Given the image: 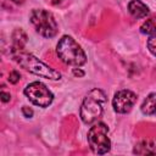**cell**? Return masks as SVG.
Returning <instances> with one entry per match:
<instances>
[{
    "mask_svg": "<svg viewBox=\"0 0 156 156\" xmlns=\"http://www.w3.org/2000/svg\"><path fill=\"white\" fill-rule=\"evenodd\" d=\"M128 11L134 18H144L150 13L149 7L141 0H132L128 4Z\"/></svg>",
    "mask_w": 156,
    "mask_h": 156,
    "instance_id": "obj_8",
    "label": "cell"
},
{
    "mask_svg": "<svg viewBox=\"0 0 156 156\" xmlns=\"http://www.w3.org/2000/svg\"><path fill=\"white\" fill-rule=\"evenodd\" d=\"M56 54L58 58L68 66L79 67L87 62V55L84 50L69 35H63L58 40L56 45Z\"/></svg>",
    "mask_w": 156,
    "mask_h": 156,
    "instance_id": "obj_2",
    "label": "cell"
},
{
    "mask_svg": "<svg viewBox=\"0 0 156 156\" xmlns=\"http://www.w3.org/2000/svg\"><path fill=\"white\" fill-rule=\"evenodd\" d=\"M63 0H51V2L54 4V5H56V4H60V2H62Z\"/></svg>",
    "mask_w": 156,
    "mask_h": 156,
    "instance_id": "obj_18",
    "label": "cell"
},
{
    "mask_svg": "<svg viewBox=\"0 0 156 156\" xmlns=\"http://www.w3.org/2000/svg\"><path fill=\"white\" fill-rule=\"evenodd\" d=\"M35 32L44 38H52L57 34V23L54 15L44 9H35L29 16Z\"/></svg>",
    "mask_w": 156,
    "mask_h": 156,
    "instance_id": "obj_4",
    "label": "cell"
},
{
    "mask_svg": "<svg viewBox=\"0 0 156 156\" xmlns=\"http://www.w3.org/2000/svg\"><path fill=\"white\" fill-rule=\"evenodd\" d=\"M10 54H11L12 60L17 65H20L22 68H24L26 71H29L30 73H33L38 77L51 79V80L61 79V73L58 71L51 68L49 65L44 63L38 57H35L34 55L24 51L23 49L11 48Z\"/></svg>",
    "mask_w": 156,
    "mask_h": 156,
    "instance_id": "obj_1",
    "label": "cell"
},
{
    "mask_svg": "<svg viewBox=\"0 0 156 156\" xmlns=\"http://www.w3.org/2000/svg\"><path fill=\"white\" fill-rule=\"evenodd\" d=\"M141 112L146 116H156V93H151L141 104Z\"/></svg>",
    "mask_w": 156,
    "mask_h": 156,
    "instance_id": "obj_10",
    "label": "cell"
},
{
    "mask_svg": "<svg viewBox=\"0 0 156 156\" xmlns=\"http://www.w3.org/2000/svg\"><path fill=\"white\" fill-rule=\"evenodd\" d=\"M22 113H23L24 117L30 118V117L33 116V110H32L30 107H28V106H23V107H22Z\"/></svg>",
    "mask_w": 156,
    "mask_h": 156,
    "instance_id": "obj_15",
    "label": "cell"
},
{
    "mask_svg": "<svg viewBox=\"0 0 156 156\" xmlns=\"http://www.w3.org/2000/svg\"><path fill=\"white\" fill-rule=\"evenodd\" d=\"M140 32L143 34L149 35V37L156 35V17H151V18L146 20L140 26Z\"/></svg>",
    "mask_w": 156,
    "mask_h": 156,
    "instance_id": "obj_12",
    "label": "cell"
},
{
    "mask_svg": "<svg viewBox=\"0 0 156 156\" xmlns=\"http://www.w3.org/2000/svg\"><path fill=\"white\" fill-rule=\"evenodd\" d=\"M73 74H74L76 77H83V76H84V72H83L80 68H78V69L74 68V69H73Z\"/></svg>",
    "mask_w": 156,
    "mask_h": 156,
    "instance_id": "obj_17",
    "label": "cell"
},
{
    "mask_svg": "<svg viewBox=\"0 0 156 156\" xmlns=\"http://www.w3.org/2000/svg\"><path fill=\"white\" fill-rule=\"evenodd\" d=\"M135 102H136L135 93L128 89H123L115 94L113 100H112V106L117 113L123 115V113H128Z\"/></svg>",
    "mask_w": 156,
    "mask_h": 156,
    "instance_id": "obj_7",
    "label": "cell"
},
{
    "mask_svg": "<svg viewBox=\"0 0 156 156\" xmlns=\"http://www.w3.org/2000/svg\"><path fill=\"white\" fill-rule=\"evenodd\" d=\"M105 102H106L105 93L98 88L91 89L85 95L80 106V119L83 121V123L91 124L96 122L104 112Z\"/></svg>",
    "mask_w": 156,
    "mask_h": 156,
    "instance_id": "obj_3",
    "label": "cell"
},
{
    "mask_svg": "<svg viewBox=\"0 0 156 156\" xmlns=\"http://www.w3.org/2000/svg\"><path fill=\"white\" fill-rule=\"evenodd\" d=\"M12 41H13V45L11 48H16V49H23L26 43H27V34L20 28V29H16L13 33H12Z\"/></svg>",
    "mask_w": 156,
    "mask_h": 156,
    "instance_id": "obj_11",
    "label": "cell"
},
{
    "mask_svg": "<svg viewBox=\"0 0 156 156\" xmlns=\"http://www.w3.org/2000/svg\"><path fill=\"white\" fill-rule=\"evenodd\" d=\"M146 45H147L149 51L156 57V35H151V37L147 39Z\"/></svg>",
    "mask_w": 156,
    "mask_h": 156,
    "instance_id": "obj_13",
    "label": "cell"
},
{
    "mask_svg": "<svg viewBox=\"0 0 156 156\" xmlns=\"http://www.w3.org/2000/svg\"><path fill=\"white\" fill-rule=\"evenodd\" d=\"M23 93L32 104L39 107H48L54 101V94L41 82L29 83L24 88Z\"/></svg>",
    "mask_w": 156,
    "mask_h": 156,
    "instance_id": "obj_6",
    "label": "cell"
},
{
    "mask_svg": "<svg viewBox=\"0 0 156 156\" xmlns=\"http://www.w3.org/2000/svg\"><path fill=\"white\" fill-rule=\"evenodd\" d=\"M0 96H1V101H2V102H7V101H10V99H11L10 93H6V91H4V90L0 93Z\"/></svg>",
    "mask_w": 156,
    "mask_h": 156,
    "instance_id": "obj_16",
    "label": "cell"
},
{
    "mask_svg": "<svg viewBox=\"0 0 156 156\" xmlns=\"http://www.w3.org/2000/svg\"><path fill=\"white\" fill-rule=\"evenodd\" d=\"M133 152L136 155H156V145L150 140H141L134 146Z\"/></svg>",
    "mask_w": 156,
    "mask_h": 156,
    "instance_id": "obj_9",
    "label": "cell"
},
{
    "mask_svg": "<svg viewBox=\"0 0 156 156\" xmlns=\"http://www.w3.org/2000/svg\"><path fill=\"white\" fill-rule=\"evenodd\" d=\"M12 2H15V4H22L24 0H11Z\"/></svg>",
    "mask_w": 156,
    "mask_h": 156,
    "instance_id": "obj_19",
    "label": "cell"
},
{
    "mask_svg": "<svg viewBox=\"0 0 156 156\" xmlns=\"http://www.w3.org/2000/svg\"><path fill=\"white\" fill-rule=\"evenodd\" d=\"M20 78H21V74H20L17 71H12V72H10V74H9V82L12 83V84H16V83L20 80Z\"/></svg>",
    "mask_w": 156,
    "mask_h": 156,
    "instance_id": "obj_14",
    "label": "cell"
},
{
    "mask_svg": "<svg viewBox=\"0 0 156 156\" xmlns=\"http://www.w3.org/2000/svg\"><path fill=\"white\" fill-rule=\"evenodd\" d=\"M88 143L94 154H107L111 149V140L108 138L107 126L102 122H98L96 124H94L88 132Z\"/></svg>",
    "mask_w": 156,
    "mask_h": 156,
    "instance_id": "obj_5",
    "label": "cell"
}]
</instances>
